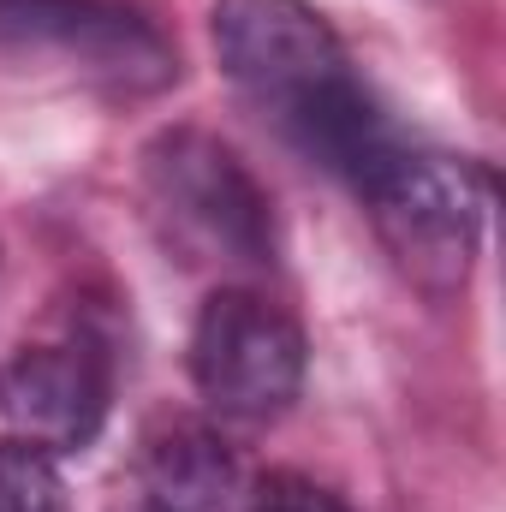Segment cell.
<instances>
[{
	"mask_svg": "<svg viewBox=\"0 0 506 512\" xmlns=\"http://www.w3.org/2000/svg\"><path fill=\"white\" fill-rule=\"evenodd\" d=\"M358 197L370 203L381 245L411 286H423L429 298H453L471 280L483 221L495 203V179L477 161L399 149Z\"/></svg>",
	"mask_w": 506,
	"mask_h": 512,
	"instance_id": "cell-3",
	"label": "cell"
},
{
	"mask_svg": "<svg viewBox=\"0 0 506 512\" xmlns=\"http://www.w3.org/2000/svg\"><path fill=\"white\" fill-rule=\"evenodd\" d=\"M221 72L346 185H370L405 149L381 102L352 72L328 18L304 0H215L209 12Z\"/></svg>",
	"mask_w": 506,
	"mask_h": 512,
	"instance_id": "cell-1",
	"label": "cell"
},
{
	"mask_svg": "<svg viewBox=\"0 0 506 512\" xmlns=\"http://www.w3.org/2000/svg\"><path fill=\"white\" fill-rule=\"evenodd\" d=\"M239 512H352L328 483L304 477V471H268L245 489V507Z\"/></svg>",
	"mask_w": 506,
	"mask_h": 512,
	"instance_id": "cell-9",
	"label": "cell"
},
{
	"mask_svg": "<svg viewBox=\"0 0 506 512\" xmlns=\"http://www.w3.org/2000/svg\"><path fill=\"white\" fill-rule=\"evenodd\" d=\"M143 197L167 245L209 268L274 262V203L215 131L173 126L143 149Z\"/></svg>",
	"mask_w": 506,
	"mask_h": 512,
	"instance_id": "cell-2",
	"label": "cell"
},
{
	"mask_svg": "<svg viewBox=\"0 0 506 512\" xmlns=\"http://www.w3.org/2000/svg\"><path fill=\"white\" fill-rule=\"evenodd\" d=\"M0 512H66V483L54 471V453L0 435Z\"/></svg>",
	"mask_w": 506,
	"mask_h": 512,
	"instance_id": "cell-8",
	"label": "cell"
},
{
	"mask_svg": "<svg viewBox=\"0 0 506 512\" xmlns=\"http://www.w3.org/2000/svg\"><path fill=\"white\" fill-rule=\"evenodd\" d=\"M245 471L233 447L209 423H167L143 447V495L149 512H239Z\"/></svg>",
	"mask_w": 506,
	"mask_h": 512,
	"instance_id": "cell-7",
	"label": "cell"
},
{
	"mask_svg": "<svg viewBox=\"0 0 506 512\" xmlns=\"http://www.w3.org/2000/svg\"><path fill=\"white\" fill-rule=\"evenodd\" d=\"M0 48L54 60L108 96H155L179 78L173 42L120 0H0Z\"/></svg>",
	"mask_w": 506,
	"mask_h": 512,
	"instance_id": "cell-5",
	"label": "cell"
},
{
	"mask_svg": "<svg viewBox=\"0 0 506 512\" xmlns=\"http://www.w3.org/2000/svg\"><path fill=\"white\" fill-rule=\"evenodd\" d=\"M191 382L221 423H274L304 387V334L262 292L221 286L191 328Z\"/></svg>",
	"mask_w": 506,
	"mask_h": 512,
	"instance_id": "cell-4",
	"label": "cell"
},
{
	"mask_svg": "<svg viewBox=\"0 0 506 512\" xmlns=\"http://www.w3.org/2000/svg\"><path fill=\"white\" fill-rule=\"evenodd\" d=\"M108 399H114V370L90 334L36 340L0 370V411L12 435L42 453L90 447L108 423Z\"/></svg>",
	"mask_w": 506,
	"mask_h": 512,
	"instance_id": "cell-6",
	"label": "cell"
}]
</instances>
